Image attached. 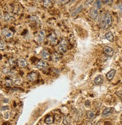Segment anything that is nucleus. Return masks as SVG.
Here are the masks:
<instances>
[{
    "label": "nucleus",
    "mask_w": 122,
    "mask_h": 125,
    "mask_svg": "<svg viewBox=\"0 0 122 125\" xmlns=\"http://www.w3.org/2000/svg\"><path fill=\"white\" fill-rule=\"evenodd\" d=\"M112 24V15L109 12L103 13L99 20V25L102 29H106L109 28Z\"/></svg>",
    "instance_id": "nucleus-1"
},
{
    "label": "nucleus",
    "mask_w": 122,
    "mask_h": 125,
    "mask_svg": "<svg viewBox=\"0 0 122 125\" xmlns=\"http://www.w3.org/2000/svg\"><path fill=\"white\" fill-rule=\"evenodd\" d=\"M68 43L67 41V40L63 38L61 39V41H60L59 46H58V51L59 53H65L68 50Z\"/></svg>",
    "instance_id": "nucleus-2"
},
{
    "label": "nucleus",
    "mask_w": 122,
    "mask_h": 125,
    "mask_svg": "<svg viewBox=\"0 0 122 125\" xmlns=\"http://www.w3.org/2000/svg\"><path fill=\"white\" fill-rule=\"evenodd\" d=\"M1 35L5 38V39H10V38H13V35H14V33L10 31V29H4L2 30L1 31Z\"/></svg>",
    "instance_id": "nucleus-3"
},
{
    "label": "nucleus",
    "mask_w": 122,
    "mask_h": 125,
    "mask_svg": "<svg viewBox=\"0 0 122 125\" xmlns=\"http://www.w3.org/2000/svg\"><path fill=\"white\" fill-rule=\"evenodd\" d=\"M46 36V33L43 30H40L38 33V35L35 37V41L38 43H41L43 41L44 38H45Z\"/></svg>",
    "instance_id": "nucleus-4"
},
{
    "label": "nucleus",
    "mask_w": 122,
    "mask_h": 125,
    "mask_svg": "<svg viewBox=\"0 0 122 125\" xmlns=\"http://www.w3.org/2000/svg\"><path fill=\"white\" fill-rule=\"evenodd\" d=\"M89 16L90 17L94 20H96L98 17H99V11H98V9L96 8L95 7L92 8L91 10H90V12H89Z\"/></svg>",
    "instance_id": "nucleus-5"
},
{
    "label": "nucleus",
    "mask_w": 122,
    "mask_h": 125,
    "mask_svg": "<svg viewBox=\"0 0 122 125\" xmlns=\"http://www.w3.org/2000/svg\"><path fill=\"white\" fill-rule=\"evenodd\" d=\"M38 79V74L36 72H31L27 76V79L31 82L36 81Z\"/></svg>",
    "instance_id": "nucleus-6"
},
{
    "label": "nucleus",
    "mask_w": 122,
    "mask_h": 125,
    "mask_svg": "<svg viewBox=\"0 0 122 125\" xmlns=\"http://www.w3.org/2000/svg\"><path fill=\"white\" fill-rule=\"evenodd\" d=\"M103 53L108 56V57H112L114 54V50L112 48H111L109 47H105L103 48Z\"/></svg>",
    "instance_id": "nucleus-7"
},
{
    "label": "nucleus",
    "mask_w": 122,
    "mask_h": 125,
    "mask_svg": "<svg viewBox=\"0 0 122 125\" xmlns=\"http://www.w3.org/2000/svg\"><path fill=\"white\" fill-rule=\"evenodd\" d=\"M35 67L38 69H41V70H43V69H45L46 67H48V64L46 62H44L43 60H40L38 62V63L36 64Z\"/></svg>",
    "instance_id": "nucleus-8"
},
{
    "label": "nucleus",
    "mask_w": 122,
    "mask_h": 125,
    "mask_svg": "<svg viewBox=\"0 0 122 125\" xmlns=\"http://www.w3.org/2000/svg\"><path fill=\"white\" fill-rule=\"evenodd\" d=\"M48 41L50 42L51 44L52 45H55L58 42V40H57V37H56V35H55V33H52L51 35L47 38Z\"/></svg>",
    "instance_id": "nucleus-9"
},
{
    "label": "nucleus",
    "mask_w": 122,
    "mask_h": 125,
    "mask_svg": "<svg viewBox=\"0 0 122 125\" xmlns=\"http://www.w3.org/2000/svg\"><path fill=\"white\" fill-rule=\"evenodd\" d=\"M115 73H116V71H115V69L110 70V71L106 73V79H108V81H112V79H113V78H114V76H115Z\"/></svg>",
    "instance_id": "nucleus-10"
},
{
    "label": "nucleus",
    "mask_w": 122,
    "mask_h": 125,
    "mask_svg": "<svg viewBox=\"0 0 122 125\" xmlns=\"http://www.w3.org/2000/svg\"><path fill=\"white\" fill-rule=\"evenodd\" d=\"M94 83L97 85H101L103 83V76L102 75H98V76H97L94 78Z\"/></svg>",
    "instance_id": "nucleus-11"
},
{
    "label": "nucleus",
    "mask_w": 122,
    "mask_h": 125,
    "mask_svg": "<svg viewBox=\"0 0 122 125\" xmlns=\"http://www.w3.org/2000/svg\"><path fill=\"white\" fill-rule=\"evenodd\" d=\"M17 64L20 67H27L28 65V62L25 59H23V58H20L18 60H17Z\"/></svg>",
    "instance_id": "nucleus-12"
},
{
    "label": "nucleus",
    "mask_w": 122,
    "mask_h": 125,
    "mask_svg": "<svg viewBox=\"0 0 122 125\" xmlns=\"http://www.w3.org/2000/svg\"><path fill=\"white\" fill-rule=\"evenodd\" d=\"M41 58L43 59V60H48L50 59V52L47 51V50H43L41 53Z\"/></svg>",
    "instance_id": "nucleus-13"
},
{
    "label": "nucleus",
    "mask_w": 122,
    "mask_h": 125,
    "mask_svg": "<svg viewBox=\"0 0 122 125\" xmlns=\"http://www.w3.org/2000/svg\"><path fill=\"white\" fill-rule=\"evenodd\" d=\"M112 112H113V109L112 108H106V109H105L103 111V112H102V116L105 118V117L109 115L110 114H112Z\"/></svg>",
    "instance_id": "nucleus-14"
},
{
    "label": "nucleus",
    "mask_w": 122,
    "mask_h": 125,
    "mask_svg": "<svg viewBox=\"0 0 122 125\" xmlns=\"http://www.w3.org/2000/svg\"><path fill=\"white\" fill-rule=\"evenodd\" d=\"M86 117H87V118L88 120L92 121V120H93V119L95 118V113L93 111H92V110L88 111L87 113H86Z\"/></svg>",
    "instance_id": "nucleus-15"
},
{
    "label": "nucleus",
    "mask_w": 122,
    "mask_h": 125,
    "mask_svg": "<svg viewBox=\"0 0 122 125\" xmlns=\"http://www.w3.org/2000/svg\"><path fill=\"white\" fill-rule=\"evenodd\" d=\"M105 38L110 42H113L114 41V35L113 34L111 31H108L107 33H106L105 35Z\"/></svg>",
    "instance_id": "nucleus-16"
},
{
    "label": "nucleus",
    "mask_w": 122,
    "mask_h": 125,
    "mask_svg": "<svg viewBox=\"0 0 122 125\" xmlns=\"http://www.w3.org/2000/svg\"><path fill=\"white\" fill-rule=\"evenodd\" d=\"M82 8H83V6L82 5H80L78 8H77L73 12H72L71 13V16L72 17H74V16H76V14H78L79 13H80L81 11H82Z\"/></svg>",
    "instance_id": "nucleus-17"
},
{
    "label": "nucleus",
    "mask_w": 122,
    "mask_h": 125,
    "mask_svg": "<svg viewBox=\"0 0 122 125\" xmlns=\"http://www.w3.org/2000/svg\"><path fill=\"white\" fill-rule=\"evenodd\" d=\"M4 19H5V20L6 22H10V21H12V20H14V17L12 15H10V14L6 13V14H5V15H4Z\"/></svg>",
    "instance_id": "nucleus-18"
},
{
    "label": "nucleus",
    "mask_w": 122,
    "mask_h": 125,
    "mask_svg": "<svg viewBox=\"0 0 122 125\" xmlns=\"http://www.w3.org/2000/svg\"><path fill=\"white\" fill-rule=\"evenodd\" d=\"M60 59H61V55L58 52H54L52 55V59L54 62H58L60 60Z\"/></svg>",
    "instance_id": "nucleus-19"
},
{
    "label": "nucleus",
    "mask_w": 122,
    "mask_h": 125,
    "mask_svg": "<svg viewBox=\"0 0 122 125\" xmlns=\"http://www.w3.org/2000/svg\"><path fill=\"white\" fill-rule=\"evenodd\" d=\"M54 122V118L51 115H49L45 119V123L47 124H52Z\"/></svg>",
    "instance_id": "nucleus-20"
},
{
    "label": "nucleus",
    "mask_w": 122,
    "mask_h": 125,
    "mask_svg": "<svg viewBox=\"0 0 122 125\" xmlns=\"http://www.w3.org/2000/svg\"><path fill=\"white\" fill-rule=\"evenodd\" d=\"M94 5H95V8H97V9H101V6H102V2L101 0H96L94 2Z\"/></svg>",
    "instance_id": "nucleus-21"
},
{
    "label": "nucleus",
    "mask_w": 122,
    "mask_h": 125,
    "mask_svg": "<svg viewBox=\"0 0 122 125\" xmlns=\"http://www.w3.org/2000/svg\"><path fill=\"white\" fill-rule=\"evenodd\" d=\"M43 5L47 7V8H49L51 5H52V0H43Z\"/></svg>",
    "instance_id": "nucleus-22"
},
{
    "label": "nucleus",
    "mask_w": 122,
    "mask_h": 125,
    "mask_svg": "<svg viewBox=\"0 0 122 125\" xmlns=\"http://www.w3.org/2000/svg\"><path fill=\"white\" fill-rule=\"evenodd\" d=\"M5 85L6 86L8 87H11L13 85V82L11 79H5Z\"/></svg>",
    "instance_id": "nucleus-23"
},
{
    "label": "nucleus",
    "mask_w": 122,
    "mask_h": 125,
    "mask_svg": "<svg viewBox=\"0 0 122 125\" xmlns=\"http://www.w3.org/2000/svg\"><path fill=\"white\" fill-rule=\"evenodd\" d=\"M6 47V44L5 43L4 41H0V50H5Z\"/></svg>",
    "instance_id": "nucleus-24"
},
{
    "label": "nucleus",
    "mask_w": 122,
    "mask_h": 125,
    "mask_svg": "<svg viewBox=\"0 0 122 125\" xmlns=\"http://www.w3.org/2000/svg\"><path fill=\"white\" fill-rule=\"evenodd\" d=\"M14 83L17 85H20V84L23 83V79H22L21 78H20V77H17V78H16L14 79Z\"/></svg>",
    "instance_id": "nucleus-25"
},
{
    "label": "nucleus",
    "mask_w": 122,
    "mask_h": 125,
    "mask_svg": "<svg viewBox=\"0 0 122 125\" xmlns=\"http://www.w3.org/2000/svg\"><path fill=\"white\" fill-rule=\"evenodd\" d=\"M63 124H71V121L68 117H65L63 120Z\"/></svg>",
    "instance_id": "nucleus-26"
},
{
    "label": "nucleus",
    "mask_w": 122,
    "mask_h": 125,
    "mask_svg": "<svg viewBox=\"0 0 122 125\" xmlns=\"http://www.w3.org/2000/svg\"><path fill=\"white\" fill-rule=\"evenodd\" d=\"M94 2V0H86L85 2V6H88Z\"/></svg>",
    "instance_id": "nucleus-27"
},
{
    "label": "nucleus",
    "mask_w": 122,
    "mask_h": 125,
    "mask_svg": "<svg viewBox=\"0 0 122 125\" xmlns=\"http://www.w3.org/2000/svg\"><path fill=\"white\" fill-rule=\"evenodd\" d=\"M2 72L4 73H5V74H8L10 72V68H8V67H5V68H4V69L2 70Z\"/></svg>",
    "instance_id": "nucleus-28"
},
{
    "label": "nucleus",
    "mask_w": 122,
    "mask_h": 125,
    "mask_svg": "<svg viewBox=\"0 0 122 125\" xmlns=\"http://www.w3.org/2000/svg\"><path fill=\"white\" fill-rule=\"evenodd\" d=\"M9 116H10V113H9V112H5V113H4V118H5V119H8L9 118Z\"/></svg>",
    "instance_id": "nucleus-29"
},
{
    "label": "nucleus",
    "mask_w": 122,
    "mask_h": 125,
    "mask_svg": "<svg viewBox=\"0 0 122 125\" xmlns=\"http://www.w3.org/2000/svg\"><path fill=\"white\" fill-rule=\"evenodd\" d=\"M70 0H59V2L61 3L62 5H65V4H67L69 2Z\"/></svg>",
    "instance_id": "nucleus-30"
},
{
    "label": "nucleus",
    "mask_w": 122,
    "mask_h": 125,
    "mask_svg": "<svg viewBox=\"0 0 122 125\" xmlns=\"http://www.w3.org/2000/svg\"><path fill=\"white\" fill-rule=\"evenodd\" d=\"M8 109H9V106H4L0 108V110L1 111H5V110H8Z\"/></svg>",
    "instance_id": "nucleus-31"
},
{
    "label": "nucleus",
    "mask_w": 122,
    "mask_h": 125,
    "mask_svg": "<svg viewBox=\"0 0 122 125\" xmlns=\"http://www.w3.org/2000/svg\"><path fill=\"white\" fill-rule=\"evenodd\" d=\"M118 8L119 9V10L121 12H122V2H119L118 4Z\"/></svg>",
    "instance_id": "nucleus-32"
},
{
    "label": "nucleus",
    "mask_w": 122,
    "mask_h": 125,
    "mask_svg": "<svg viewBox=\"0 0 122 125\" xmlns=\"http://www.w3.org/2000/svg\"><path fill=\"white\" fill-rule=\"evenodd\" d=\"M101 2L104 4H109L111 2V0H101Z\"/></svg>",
    "instance_id": "nucleus-33"
},
{
    "label": "nucleus",
    "mask_w": 122,
    "mask_h": 125,
    "mask_svg": "<svg viewBox=\"0 0 122 125\" xmlns=\"http://www.w3.org/2000/svg\"><path fill=\"white\" fill-rule=\"evenodd\" d=\"M2 18V13H1V11H0V19Z\"/></svg>",
    "instance_id": "nucleus-34"
},
{
    "label": "nucleus",
    "mask_w": 122,
    "mask_h": 125,
    "mask_svg": "<svg viewBox=\"0 0 122 125\" xmlns=\"http://www.w3.org/2000/svg\"><path fill=\"white\" fill-rule=\"evenodd\" d=\"M71 1H72V2H75V1H76V0H71Z\"/></svg>",
    "instance_id": "nucleus-35"
},
{
    "label": "nucleus",
    "mask_w": 122,
    "mask_h": 125,
    "mask_svg": "<svg viewBox=\"0 0 122 125\" xmlns=\"http://www.w3.org/2000/svg\"><path fill=\"white\" fill-rule=\"evenodd\" d=\"M0 124H1V123H0Z\"/></svg>",
    "instance_id": "nucleus-36"
}]
</instances>
